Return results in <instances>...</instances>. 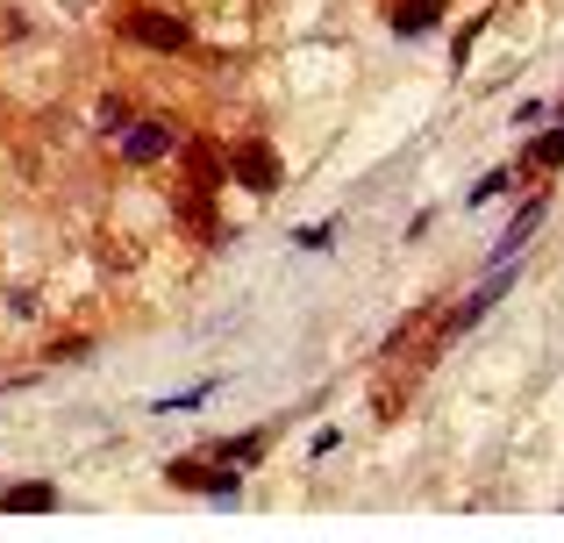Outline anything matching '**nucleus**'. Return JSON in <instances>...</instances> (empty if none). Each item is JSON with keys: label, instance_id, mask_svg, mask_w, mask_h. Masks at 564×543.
<instances>
[{"label": "nucleus", "instance_id": "nucleus-1", "mask_svg": "<svg viewBox=\"0 0 564 543\" xmlns=\"http://www.w3.org/2000/svg\"><path fill=\"white\" fill-rule=\"evenodd\" d=\"M229 180L236 186H250V194H279V151L264 137H243L229 151Z\"/></svg>", "mask_w": 564, "mask_h": 543}, {"label": "nucleus", "instance_id": "nucleus-2", "mask_svg": "<svg viewBox=\"0 0 564 543\" xmlns=\"http://www.w3.org/2000/svg\"><path fill=\"white\" fill-rule=\"evenodd\" d=\"M165 479H172V487H186V493H215V501H229V493H236V473H229V458H221V444L207 450V458H180Z\"/></svg>", "mask_w": 564, "mask_h": 543}, {"label": "nucleus", "instance_id": "nucleus-3", "mask_svg": "<svg viewBox=\"0 0 564 543\" xmlns=\"http://www.w3.org/2000/svg\"><path fill=\"white\" fill-rule=\"evenodd\" d=\"M122 29L143 43V51H186V36H193V29H186V14H172V8H137Z\"/></svg>", "mask_w": 564, "mask_h": 543}, {"label": "nucleus", "instance_id": "nucleus-4", "mask_svg": "<svg viewBox=\"0 0 564 543\" xmlns=\"http://www.w3.org/2000/svg\"><path fill=\"white\" fill-rule=\"evenodd\" d=\"M186 180L193 194H221L229 186V151L221 143H186Z\"/></svg>", "mask_w": 564, "mask_h": 543}, {"label": "nucleus", "instance_id": "nucleus-5", "mask_svg": "<svg viewBox=\"0 0 564 543\" xmlns=\"http://www.w3.org/2000/svg\"><path fill=\"white\" fill-rule=\"evenodd\" d=\"M172 151H180L172 122H137V129L122 137V158H129V165H158V158H172Z\"/></svg>", "mask_w": 564, "mask_h": 543}, {"label": "nucleus", "instance_id": "nucleus-6", "mask_svg": "<svg viewBox=\"0 0 564 543\" xmlns=\"http://www.w3.org/2000/svg\"><path fill=\"white\" fill-rule=\"evenodd\" d=\"M557 165H564V122L543 129V137L522 151V172H529V180H543V172H557Z\"/></svg>", "mask_w": 564, "mask_h": 543}, {"label": "nucleus", "instance_id": "nucleus-7", "mask_svg": "<svg viewBox=\"0 0 564 543\" xmlns=\"http://www.w3.org/2000/svg\"><path fill=\"white\" fill-rule=\"evenodd\" d=\"M0 508H8V515H43V508H57V487L29 479V487H8V493H0Z\"/></svg>", "mask_w": 564, "mask_h": 543}, {"label": "nucleus", "instance_id": "nucleus-8", "mask_svg": "<svg viewBox=\"0 0 564 543\" xmlns=\"http://www.w3.org/2000/svg\"><path fill=\"white\" fill-rule=\"evenodd\" d=\"M436 14H443V0H400V14H393V29H400V36H422V29H429V22H436Z\"/></svg>", "mask_w": 564, "mask_h": 543}, {"label": "nucleus", "instance_id": "nucleus-9", "mask_svg": "<svg viewBox=\"0 0 564 543\" xmlns=\"http://www.w3.org/2000/svg\"><path fill=\"white\" fill-rule=\"evenodd\" d=\"M536 222H543V194H536V200H529V208L508 222V237H500V258H514V243H529V237H536Z\"/></svg>", "mask_w": 564, "mask_h": 543}, {"label": "nucleus", "instance_id": "nucleus-10", "mask_svg": "<svg viewBox=\"0 0 564 543\" xmlns=\"http://www.w3.org/2000/svg\"><path fill=\"white\" fill-rule=\"evenodd\" d=\"M221 458H229V465H258L264 458V436H236V444H221Z\"/></svg>", "mask_w": 564, "mask_h": 543}, {"label": "nucleus", "instance_id": "nucleus-11", "mask_svg": "<svg viewBox=\"0 0 564 543\" xmlns=\"http://www.w3.org/2000/svg\"><path fill=\"white\" fill-rule=\"evenodd\" d=\"M100 265H108V272H129V265H137V243H129V237H115L108 251H100Z\"/></svg>", "mask_w": 564, "mask_h": 543}, {"label": "nucleus", "instance_id": "nucleus-12", "mask_svg": "<svg viewBox=\"0 0 564 543\" xmlns=\"http://www.w3.org/2000/svg\"><path fill=\"white\" fill-rule=\"evenodd\" d=\"M329 237H336V222H315V229H301V251H329Z\"/></svg>", "mask_w": 564, "mask_h": 543}, {"label": "nucleus", "instance_id": "nucleus-13", "mask_svg": "<svg viewBox=\"0 0 564 543\" xmlns=\"http://www.w3.org/2000/svg\"><path fill=\"white\" fill-rule=\"evenodd\" d=\"M51 358H65V365H72V358H86V336H57Z\"/></svg>", "mask_w": 564, "mask_h": 543}]
</instances>
